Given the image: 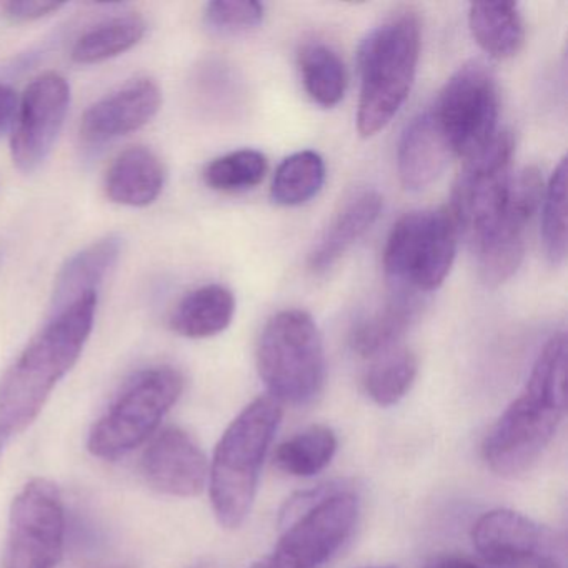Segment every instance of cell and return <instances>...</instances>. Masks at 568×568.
Here are the masks:
<instances>
[{
	"instance_id": "obj_1",
	"label": "cell",
	"mask_w": 568,
	"mask_h": 568,
	"mask_svg": "<svg viewBox=\"0 0 568 568\" xmlns=\"http://www.w3.org/2000/svg\"><path fill=\"white\" fill-rule=\"evenodd\" d=\"M567 335L555 334L541 348L524 392L508 405L485 437L481 455L498 477L528 474L554 440L567 410Z\"/></svg>"
},
{
	"instance_id": "obj_2",
	"label": "cell",
	"mask_w": 568,
	"mask_h": 568,
	"mask_svg": "<svg viewBox=\"0 0 568 568\" xmlns=\"http://www.w3.org/2000/svg\"><path fill=\"white\" fill-rule=\"evenodd\" d=\"M98 294L54 314L0 381V432L21 434L81 357L94 327Z\"/></svg>"
},
{
	"instance_id": "obj_3",
	"label": "cell",
	"mask_w": 568,
	"mask_h": 568,
	"mask_svg": "<svg viewBox=\"0 0 568 568\" xmlns=\"http://www.w3.org/2000/svg\"><path fill=\"white\" fill-rule=\"evenodd\" d=\"M282 414V404L262 395L231 422L215 447L209 464V491L219 524L229 530L242 527L251 514Z\"/></svg>"
},
{
	"instance_id": "obj_4",
	"label": "cell",
	"mask_w": 568,
	"mask_h": 568,
	"mask_svg": "<svg viewBox=\"0 0 568 568\" xmlns=\"http://www.w3.org/2000/svg\"><path fill=\"white\" fill-rule=\"evenodd\" d=\"M420 58V24L414 14L397 16L375 28L358 48L361 99L357 129L372 138L390 124L410 94Z\"/></svg>"
},
{
	"instance_id": "obj_5",
	"label": "cell",
	"mask_w": 568,
	"mask_h": 568,
	"mask_svg": "<svg viewBox=\"0 0 568 568\" xmlns=\"http://www.w3.org/2000/svg\"><path fill=\"white\" fill-rule=\"evenodd\" d=\"M257 368L278 404L304 405L321 394L325 354L317 324L307 312H278L265 324L257 345Z\"/></svg>"
},
{
	"instance_id": "obj_6",
	"label": "cell",
	"mask_w": 568,
	"mask_h": 568,
	"mask_svg": "<svg viewBox=\"0 0 568 568\" xmlns=\"http://www.w3.org/2000/svg\"><path fill=\"white\" fill-rule=\"evenodd\" d=\"M450 209L405 214L392 227L384 251L385 275L394 291L427 294L450 274L458 244Z\"/></svg>"
},
{
	"instance_id": "obj_7",
	"label": "cell",
	"mask_w": 568,
	"mask_h": 568,
	"mask_svg": "<svg viewBox=\"0 0 568 568\" xmlns=\"http://www.w3.org/2000/svg\"><path fill=\"white\" fill-rule=\"evenodd\" d=\"M184 390V377L172 367L139 372L89 434L94 457L118 460L149 440Z\"/></svg>"
},
{
	"instance_id": "obj_8",
	"label": "cell",
	"mask_w": 568,
	"mask_h": 568,
	"mask_svg": "<svg viewBox=\"0 0 568 568\" xmlns=\"http://www.w3.org/2000/svg\"><path fill=\"white\" fill-rule=\"evenodd\" d=\"M498 112L500 98L494 74L487 65L471 61L448 79L432 114L454 155L468 159L497 134Z\"/></svg>"
},
{
	"instance_id": "obj_9",
	"label": "cell",
	"mask_w": 568,
	"mask_h": 568,
	"mask_svg": "<svg viewBox=\"0 0 568 568\" xmlns=\"http://www.w3.org/2000/svg\"><path fill=\"white\" fill-rule=\"evenodd\" d=\"M361 505L352 491L328 488L292 518L267 555L272 568H322L342 550L357 527Z\"/></svg>"
},
{
	"instance_id": "obj_10",
	"label": "cell",
	"mask_w": 568,
	"mask_h": 568,
	"mask_svg": "<svg viewBox=\"0 0 568 568\" xmlns=\"http://www.w3.org/2000/svg\"><path fill=\"white\" fill-rule=\"evenodd\" d=\"M515 141L511 132L498 131L477 154L465 159L452 191L450 212L458 232L477 244L504 212L510 192V165Z\"/></svg>"
},
{
	"instance_id": "obj_11",
	"label": "cell",
	"mask_w": 568,
	"mask_h": 568,
	"mask_svg": "<svg viewBox=\"0 0 568 568\" xmlns=\"http://www.w3.org/2000/svg\"><path fill=\"white\" fill-rule=\"evenodd\" d=\"M64 538L61 491L52 481L34 478L12 501L4 568H58Z\"/></svg>"
},
{
	"instance_id": "obj_12",
	"label": "cell",
	"mask_w": 568,
	"mask_h": 568,
	"mask_svg": "<svg viewBox=\"0 0 568 568\" xmlns=\"http://www.w3.org/2000/svg\"><path fill=\"white\" fill-rule=\"evenodd\" d=\"M471 541L481 564L495 568H565V548L554 530L508 508L475 521Z\"/></svg>"
},
{
	"instance_id": "obj_13",
	"label": "cell",
	"mask_w": 568,
	"mask_h": 568,
	"mask_svg": "<svg viewBox=\"0 0 568 568\" xmlns=\"http://www.w3.org/2000/svg\"><path fill=\"white\" fill-rule=\"evenodd\" d=\"M544 181L537 168L511 179L507 204L494 227L477 242L478 275L488 288L500 287L521 265L527 231L544 199Z\"/></svg>"
},
{
	"instance_id": "obj_14",
	"label": "cell",
	"mask_w": 568,
	"mask_h": 568,
	"mask_svg": "<svg viewBox=\"0 0 568 568\" xmlns=\"http://www.w3.org/2000/svg\"><path fill=\"white\" fill-rule=\"evenodd\" d=\"M71 105V88L62 75H39L26 89L16 111L12 161L19 171L32 174L51 155Z\"/></svg>"
},
{
	"instance_id": "obj_15",
	"label": "cell",
	"mask_w": 568,
	"mask_h": 568,
	"mask_svg": "<svg viewBox=\"0 0 568 568\" xmlns=\"http://www.w3.org/2000/svg\"><path fill=\"white\" fill-rule=\"evenodd\" d=\"M141 471L154 490L172 497H197L209 481V462L191 434L179 427L159 432L141 458Z\"/></svg>"
},
{
	"instance_id": "obj_16",
	"label": "cell",
	"mask_w": 568,
	"mask_h": 568,
	"mask_svg": "<svg viewBox=\"0 0 568 568\" xmlns=\"http://www.w3.org/2000/svg\"><path fill=\"white\" fill-rule=\"evenodd\" d=\"M162 105L159 85L138 79L105 95L88 109L81 122V138L89 145H104L144 128Z\"/></svg>"
},
{
	"instance_id": "obj_17",
	"label": "cell",
	"mask_w": 568,
	"mask_h": 568,
	"mask_svg": "<svg viewBox=\"0 0 568 568\" xmlns=\"http://www.w3.org/2000/svg\"><path fill=\"white\" fill-rule=\"evenodd\" d=\"M450 144L434 114L418 115L402 134L397 151V171L407 191H424L434 184L450 161Z\"/></svg>"
},
{
	"instance_id": "obj_18",
	"label": "cell",
	"mask_w": 568,
	"mask_h": 568,
	"mask_svg": "<svg viewBox=\"0 0 568 568\" xmlns=\"http://www.w3.org/2000/svg\"><path fill=\"white\" fill-rule=\"evenodd\" d=\"M165 168L151 149H128L119 154L105 174V194L128 207H148L158 201L165 184Z\"/></svg>"
},
{
	"instance_id": "obj_19",
	"label": "cell",
	"mask_w": 568,
	"mask_h": 568,
	"mask_svg": "<svg viewBox=\"0 0 568 568\" xmlns=\"http://www.w3.org/2000/svg\"><path fill=\"white\" fill-rule=\"evenodd\" d=\"M382 207L384 199L378 192L362 191L352 195L332 219L317 247L312 251L308 258L312 271L322 274L338 262V258L344 257L345 252L371 231L381 215Z\"/></svg>"
},
{
	"instance_id": "obj_20",
	"label": "cell",
	"mask_w": 568,
	"mask_h": 568,
	"mask_svg": "<svg viewBox=\"0 0 568 568\" xmlns=\"http://www.w3.org/2000/svg\"><path fill=\"white\" fill-rule=\"evenodd\" d=\"M122 239L108 235L69 258L55 281L52 314L64 311L88 294H98L104 278L121 257Z\"/></svg>"
},
{
	"instance_id": "obj_21",
	"label": "cell",
	"mask_w": 568,
	"mask_h": 568,
	"mask_svg": "<svg viewBox=\"0 0 568 568\" xmlns=\"http://www.w3.org/2000/svg\"><path fill=\"white\" fill-rule=\"evenodd\" d=\"M420 311V298L410 292L394 291L384 307L357 322L351 345L361 357L375 358L392 348L414 324Z\"/></svg>"
},
{
	"instance_id": "obj_22",
	"label": "cell",
	"mask_w": 568,
	"mask_h": 568,
	"mask_svg": "<svg viewBox=\"0 0 568 568\" xmlns=\"http://www.w3.org/2000/svg\"><path fill=\"white\" fill-rule=\"evenodd\" d=\"M234 314V294L224 285L209 284L189 292L179 302L172 312L171 327L182 337H214L232 324Z\"/></svg>"
},
{
	"instance_id": "obj_23",
	"label": "cell",
	"mask_w": 568,
	"mask_h": 568,
	"mask_svg": "<svg viewBox=\"0 0 568 568\" xmlns=\"http://www.w3.org/2000/svg\"><path fill=\"white\" fill-rule=\"evenodd\" d=\"M468 26L478 48L497 61L515 58L524 48V19L514 2L470 4Z\"/></svg>"
},
{
	"instance_id": "obj_24",
	"label": "cell",
	"mask_w": 568,
	"mask_h": 568,
	"mask_svg": "<svg viewBox=\"0 0 568 568\" xmlns=\"http://www.w3.org/2000/svg\"><path fill=\"white\" fill-rule=\"evenodd\" d=\"M148 24L141 16L129 14L109 19L89 29L75 41L72 59L78 64H99L131 51L141 42Z\"/></svg>"
},
{
	"instance_id": "obj_25",
	"label": "cell",
	"mask_w": 568,
	"mask_h": 568,
	"mask_svg": "<svg viewBox=\"0 0 568 568\" xmlns=\"http://www.w3.org/2000/svg\"><path fill=\"white\" fill-rule=\"evenodd\" d=\"M337 445L334 430L314 425L282 442L275 450L274 464L282 474L291 477H314L331 464Z\"/></svg>"
},
{
	"instance_id": "obj_26",
	"label": "cell",
	"mask_w": 568,
	"mask_h": 568,
	"mask_svg": "<svg viewBox=\"0 0 568 568\" xmlns=\"http://www.w3.org/2000/svg\"><path fill=\"white\" fill-rule=\"evenodd\" d=\"M302 82L315 104L335 108L347 91V71L337 52L321 42H311L298 54Z\"/></svg>"
},
{
	"instance_id": "obj_27",
	"label": "cell",
	"mask_w": 568,
	"mask_h": 568,
	"mask_svg": "<svg viewBox=\"0 0 568 568\" xmlns=\"http://www.w3.org/2000/svg\"><path fill=\"white\" fill-rule=\"evenodd\" d=\"M417 374V355L410 348H392L374 358L365 374V392L381 407H392L408 394Z\"/></svg>"
},
{
	"instance_id": "obj_28",
	"label": "cell",
	"mask_w": 568,
	"mask_h": 568,
	"mask_svg": "<svg viewBox=\"0 0 568 568\" xmlns=\"http://www.w3.org/2000/svg\"><path fill=\"white\" fill-rule=\"evenodd\" d=\"M324 182V159L314 151L297 152L278 165L272 181V201L284 207H298L312 201Z\"/></svg>"
},
{
	"instance_id": "obj_29",
	"label": "cell",
	"mask_w": 568,
	"mask_h": 568,
	"mask_svg": "<svg viewBox=\"0 0 568 568\" xmlns=\"http://www.w3.org/2000/svg\"><path fill=\"white\" fill-rule=\"evenodd\" d=\"M567 159H561L544 189L541 199V244L551 264L567 257Z\"/></svg>"
},
{
	"instance_id": "obj_30",
	"label": "cell",
	"mask_w": 568,
	"mask_h": 568,
	"mask_svg": "<svg viewBox=\"0 0 568 568\" xmlns=\"http://www.w3.org/2000/svg\"><path fill=\"white\" fill-rule=\"evenodd\" d=\"M267 159L254 149H242L215 159L205 168L204 182L219 192H241L257 187L267 174Z\"/></svg>"
},
{
	"instance_id": "obj_31",
	"label": "cell",
	"mask_w": 568,
	"mask_h": 568,
	"mask_svg": "<svg viewBox=\"0 0 568 568\" xmlns=\"http://www.w3.org/2000/svg\"><path fill=\"white\" fill-rule=\"evenodd\" d=\"M264 21V6L254 0H217L205 8V22L221 34L251 31Z\"/></svg>"
},
{
	"instance_id": "obj_32",
	"label": "cell",
	"mask_w": 568,
	"mask_h": 568,
	"mask_svg": "<svg viewBox=\"0 0 568 568\" xmlns=\"http://www.w3.org/2000/svg\"><path fill=\"white\" fill-rule=\"evenodd\" d=\"M62 8H64V4H59V2H32V0H26V2H9L6 6V14L14 22H34L55 14Z\"/></svg>"
},
{
	"instance_id": "obj_33",
	"label": "cell",
	"mask_w": 568,
	"mask_h": 568,
	"mask_svg": "<svg viewBox=\"0 0 568 568\" xmlns=\"http://www.w3.org/2000/svg\"><path fill=\"white\" fill-rule=\"evenodd\" d=\"M18 111V98L8 85L0 84V134H4Z\"/></svg>"
},
{
	"instance_id": "obj_34",
	"label": "cell",
	"mask_w": 568,
	"mask_h": 568,
	"mask_svg": "<svg viewBox=\"0 0 568 568\" xmlns=\"http://www.w3.org/2000/svg\"><path fill=\"white\" fill-rule=\"evenodd\" d=\"M425 568H495L488 567L485 564H474L470 560H464V558L444 557L435 558Z\"/></svg>"
},
{
	"instance_id": "obj_35",
	"label": "cell",
	"mask_w": 568,
	"mask_h": 568,
	"mask_svg": "<svg viewBox=\"0 0 568 568\" xmlns=\"http://www.w3.org/2000/svg\"><path fill=\"white\" fill-rule=\"evenodd\" d=\"M248 568H272V567H271V564H268L267 558L264 557V558H261V560L255 561V564Z\"/></svg>"
},
{
	"instance_id": "obj_36",
	"label": "cell",
	"mask_w": 568,
	"mask_h": 568,
	"mask_svg": "<svg viewBox=\"0 0 568 568\" xmlns=\"http://www.w3.org/2000/svg\"><path fill=\"white\" fill-rule=\"evenodd\" d=\"M4 438L6 435L0 432V452H2V447H4Z\"/></svg>"
},
{
	"instance_id": "obj_37",
	"label": "cell",
	"mask_w": 568,
	"mask_h": 568,
	"mask_svg": "<svg viewBox=\"0 0 568 568\" xmlns=\"http://www.w3.org/2000/svg\"><path fill=\"white\" fill-rule=\"evenodd\" d=\"M114 568H122V567H114Z\"/></svg>"
}]
</instances>
